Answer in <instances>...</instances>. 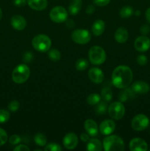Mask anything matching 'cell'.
<instances>
[{
	"mask_svg": "<svg viewBox=\"0 0 150 151\" xmlns=\"http://www.w3.org/2000/svg\"><path fill=\"white\" fill-rule=\"evenodd\" d=\"M133 79V73L127 66L121 65L115 68L112 73V83L118 88H125L129 86Z\"/></svg>",
	"mask_w": 150,
	"mask_h": 151,
	"instance_id": "cell-1",
	"label": "cell"
},
{
	"mask_svg": "<svg viewBox=\"0 0 150 151\" xmlns=\"http://www.w3.org/2000/svg\"><path fill=\"white\" fill-rule=\"evenodd\" d=\"M103 149L106 151H123L125 145L123 139L117 135H108L103 140Z\"/></svg>",
	"mask_w": 150,
	"mask_h": 151,
	"instance_id": "cell-2",
	"label": "cell"
},
{
	"mask_svg": "<svg viewBox=\"0 0 150 151\" xmlns=\"http://www.w3.org/2000/svg\"><path fill=\"white\" fill-rule=\"evenodd\" d=\"M30 75V69L25 63L19 65L13 69L12 72V80L18 84H21L26 82Z\"/></svg>",
	"mask_w": 150,
	"mask_h": 151,
	"instance_id": "cell-3",
	"label": "cell"
},
{
	"mask_svg": "<svg viewBox=\"0 0 150 151\" xmlns=\"http://www.w3.org/2000/svg\"><path fill=\"white\" fill-rule=\"evenodd\" d=\"M32 45L36 51L40 52H46L51 48V41L47 35L40 34L32 38Z\"/></svg>",
	"mask_w": 150,
	"mask_h": 151,
	"instance_id": "cell-4",
	"label": "cell"
},
{
	"mask_svg": "<svg viewBox=\"0 0 150 151\" xmlns=\"http://www.w3.org/2000/svg\"><path fill=\"white\" fill-rule=\"evenodd\" d=\"M88 58L92 64L101 65L105 62L106 52L102 47L94 46L88 52Z\"/></svg>",
	"mask_w": 150,
	"mask_h": 151,
	"instance_id": "cell-5",
	"label": "cell"
},
{
	"mask_svg": "<svg viewBox=\"0 0 150 151\" xmlns=\"http://www.w3.org/2000/svg\"><path fill=\"white\" fill-rule=\"evenodd\" d=\"M49 18L54 23H63L68 19V11L62 6H56L49 12Z\"/></svg>",
	"mask_w": 150,
	"mask_h": 151,
	"instance_id": "cell-6",
	"label": "cell"
},
{
	"mask_svg": "<svg viewBox=\"0 0 150 151\" xmlns=\"http://www.w3.org/2000/svg\"><path fill=\"white\" fill-rule=\"evenodd\" d=\"M107 111L109 116L116 120L122 119L125 114V107L121 102H113L110 105Z\"/></svg>",
	"mask_w": 150,
	"mask_h": 151,
	"instance_id": "cell-7",
	"label": "cell"
},
{
	"mask_svg": "<svg viewBox=\"0 0 150 151\" xmlns=\"http://www.w3.org/2000/svg\"><path fill=\"white\" fill-rule=\"evenodd\" d=\"M91 35L87 29H75L71 33V39L74 42L78 44H86L91 41Z\"/></svg>",
	"mask_w": 150,
	"mask_h": 151,
	"instance_id": "cell-8",
	"label": "cell"
},
{
	"mask_svg": "<svg viewBox=\"0 0 150 151\" xmlns=\"http://www.w3.org/2000/svg\"><path fill=\"white\" fill-rule=\"evenodd\" d=\"M149 125V119L143 114H137L133 117L131 122L132 129L136 131H142L145 130Z\"/></svg>",
	"mask_w": 150,
	"mask_h": 151,
	"instance_id": "cell-9",
	"label": "cell"
},
{
	"mask_svg": "<svg viewBox=\"0 0 150 151\" xmlns=\"http://www.w3.org/2000/svg\"><path fill=\"white\" fill-rule=\"evenodd\" d=\"M134 47L140 52H146L150 48V39L146 35L138 37L134 42Z\"/></svg>",
	"mask_w": 150,
	"mask_h": 151,
	"instance_id": "cell-10",
	"label": "cell"
},
{
	"mask_svg": "<svg viewBox=\"0 0 150 151\" xmlns=\"http://www.w3.org/2000/svg\"><path fill=\"white\" fill-rule=\"evenodd\" d=\"M63 146L68 150H73L78 145V137L74 133H68L63 139Z\"/></svg>",
	"mask_w": 150,
	"mask_h": 151,
	"instance_id": "cell-11",
	"label": "cell"
},
{
	"mask_svg": "<svg viewBox=\"0 0 150 151\" xmlns=\"http://www.w3.org/2000/svg\"><path fill=\"white\" fill-rule=\"evenodd\" d=\"M116 130V123L112 119H105L102 121L99 125V131L105 136L110 135Z\"/></svg>",
	"mask_w": 150,
	"mask_h": 151,
	"instance_id": "cell-12",
	"label": "cell"
},
{
	"mask_svg": "<svg viewBox=\"0 0 150 151\" xmlns=\"http://www.w3.org/2000/svg\"><path fill=\"white\" fill-rule=\"evenodd\" d=\"M129 150L131 151H146L148 150V145L143 139H132L129 142Z\"/></svg>",
	"mask_w": 150,
	"mask_h": 151,
	"instance_id": "cell-13",
	"label": "cell"
},
{
	"mask_svg": "<svg viewBox=\"0 0 150 151\" xmlns=\"http://www.w3.org/2000/svg\"><path fill=\"white\" fill-rule=\"evenodd\" d=\"M88 77L94 83H101L104 81V73L100 69L96 67L91 68L88 71Z\"/></svg>",
	"mask_w": 150,
	"mask_h": 151,
	"instance_id": "cell-14",
	"label": "cell"
},
{
	"mask_svg": "<svg viewBox=\"0 0 150 151\" xmlns=\"http://www.w3.org/2000/svg\"><path fill=\"white\" fill-rule=\"evenodd\" d=\"M10 24L12 27L16 30H23L26 26V21L21 15H15L11 18Z\"/></svg>",
	"mask_w": 150,
	"mask_h": 151,
	"instance_id": "cell-15",
	"label": "cell"
},
{
	"mask_svg": "<svg viewBox=\"0 0 150 151\" xmlns=\"http://www.w3.org/2000/svg\"><path fill=\"white\" fill-rule=\"evenodd\" d=\"M132 89L135 94H145L149 92L150 87L147 83L142 81H138L132 83Z\"/></svg>",
	"mask_w": 150,
	"mask_h": 151,
	"instance_id": "cell-16",
	"label": "cell"
},
{
	"mask_svg": "<svg viewBox=\"0 0 150 151\" xmlns=\"http://www.w3.org/2000/svg\"><path fill=\"white\" fill-rule=\"evenodd\" d=\"M85 130L91 137H96L98 134L99 127L96 122L91 119H88L85 120L84 124Z\"/></svg>",
	"mask_w": 150,
	"mask_h": 151,
	"instance_id": "cell-17",
	"label": "cell"
},
{
	"mask_svg": "<svg viewBox=\"0 0 150 151\" xmlns=\"http://www.w3.org/2000/svg\"><path fill=\"white\" fill-rule=\"evenodd\" d=\"M114 38L115 40L118 43H120V44L125 43L128 40V38H129L128 31L124 27H121L118 28L116 32H115Z\"/></svg>",
	"mask_w": 150,
	"mask_h": 151,
	"instance_id": "cell-18",
	"label": "cell"
},
{
	"mask_svg": "<svg viewBox=\"0 0 150 151\" xmlns=\"http://www.w3.org/2000/svg\"><path fill=\"white\" fill-rule=\"evenodd\" d=\"M27 4L30 8L37 11H41L46 8L47 0H27Z\"/></svg>",
	"mask_w": 150,
	"mask_h": 151,
	"instance_id": "cell-19",
	"label": "cell"
},
{
	"mask_svg": "<svg viewBox=\"0 0 150 151\" xmlns=\"http://www.w3.org/2000/svg\"><path fill=\"white\" fill-rule=\"evenodd\" d=\"M104 29H105V24H104V21L101 19H98V20L95 21L91 27L93 34L96 36L101 35L104 32Z\"/></svg>",
	"mask_w": 150,
	"mask_h": 151,
	"instance_id": "cell-20",
	"label": "cell"
},
{
	"mask_svg": "<svg viewBox=\"0 0 150 151\" xmlns=\"http://www.w3.org/2000/svg\"><path fill=\"white\" fill-rule=\"evenodd\" d=\"M88 151H101L103 150V145L100 140L97 139H90L86 147Z\"/></svg>",
	"mask_w": 150,
	"mask_h": 151,
	"instance_id": "cell-21",
	"label": "cell"
},
{
	"mask_svg": "<svg viewBox=\"0 0 150 151\" xmlns=\"http://www.w3.org/2000/svg\"><path fill=\"white\" fill-rule=\"evenodd\" d=\"M82 0H71L69 4V12L72 16H75L82 8Z\"/></svg>",
	"mask_w": 150,
	"mask_h": 151,
	"instance_id": "cell-22",
	"label": "cell"
},
{
	"mask_svg": "<svg viewBox=\"0 0 150 151\" xmlns=\"http://www.w3.org/2000/svg\"><path fill=\"white\" fill-rule=\"evenodd\" d=\"M135 93L134 92L133 90L132 89V88H125L124 90L123 91H121L119 93V100L121 102H126L128 100H130V99H133L135 97Z\"/></svg>",
	"mask_w": 150,
	"mask_h": 151,
	"instance_id": "cell-23",
	"label": "cell"
},
{
	"mask_svg": "<svg viewBox=\"0 0 150 151\" xmlns=\"http://www.w3.org/2000/svg\"><path fill=\"white\" fill-rule=\"evenodd\" d=\"M101 96L96 93H93L89 94L86 99V101L90 106H96L97 103L101 101Z\"/></svg>",
	"mask_w": 150,
	"mask_h": 151,
	"instance_id": "cell-24",
	"label": "cell"
},
{
	"mask_svg": "<svg viewBox=\"0 0 150 151\" xmlns=\"http://www.w3.org/2000/svg\"><path fill=\"white\" fill-rule=\"evenodd\" d=\"M133 8L130 6H125V7H122L120 10L119 14L120 16L123 19H128V18L131 17L133 14Z\"/></svg>",
	"mask_w": 150,
	"mask_h": 151,
	"instance_id": "cell-25",
	"label": "cell"
},
{
	"mask_svg": "<svg viewBox=\"0 0 150 151\" xmlns=\"http://www.w3.org/2000/svg\"><path fill=\"white\" fill-rule=\"evenodd\" d=\"M107 111V106L104 101H100L96 105L95 113L96 115H102Z\"/></svg>",
	"mask_w": 150,
	"mask_h": 151,
	"instance_id": "cell-26",
	"label": "cell"
},
{
	"mask_svg": "<svg viewBox=\"0 0 150 151\" xmlns=\"http://www.w3.org/2000/svg\"><path fill=\"white\" fill-rule=\"evenodd\" d=\"M34 140H35V144L38 145V146H41V147H44L46 144V137L44 134H41V133H38V134H35Z\"/></svg>",
	"mask_w": 150,
	"mask_h": 151,
	"instance_id": "cell-27",
	"label": "cell"
},
{
	"mask_svg": "<svg viewBox=\"0 0 150 151\" xmlns=\"http://www.w3.org/2000/svg\"><path fill=\"white\" fill-rule=\"evenodd\" d=\"M48 57L52 61L56 62L58 61L61 58V54H60V51L56 49H51V50H49L48 52Z\"/></svg>",
	"mask_w": 150,
	"mask_h": 151,
	"instance_id": "cell-28",
	"label": "cell"
},
{
	"mask_svg": "<svg viewBox=\"0 0 150 151\" xmlns=\"http://www.w3.org/2000/svg\"><path fill=\"white\" fill-rule=\"evenodd\" d=\"M75 67L78 71H84L88 67V62L85 58H79L75 63Z\"/></svg>",
	"mask_w": 150,
	"mask_h": 151,
	"instance_id": "cell-29",
	"label": "cell"
},
{
	"mask_svg": "<svg viewBox=\"0 0 150 151\" xmlns=\"http://www.w3.org/2000/svg\"><path fill=\"white\" fill-rule=\"evenodd\" d=\"M101 97L105 102H109L113 99V92L110 88H104L101 91Z\"/></svg>",
	"mask_w": 150,
	"mask_h": 151,
	"instance_id": "cell-30",
	"label": "cell"
},
{
	"mask_svg": "<svg viewBox=\"0 0 150 151\" xmlns=\"http://www.w3.org/2000/svg\"><path fill=\"white\" fill-rule=\"evenodd\" d=\"M10 117V112L4 109H0V124L7 122Z\"/></svg>",
	"mask_w": 150,
	"mask_h": 151,
	"instance_id": "cell-31",
	"label": "cell"
},
{
	"mask_svg": "<svg viewBox=\"0 0 150 151\" xmlns=\"http://www.w3.org/2000/svg\"><path fill=\"white\" fill-rule=\"evenodd\" d=\"M46 151H61L62 147L60 145L56 144V143H49L44 148Z\"/></svg>",
	"mask_w": 150,
	"mask_h": 151,
	"instance_id": "cell-32",
	"label": "cell"
},
{
	"mask_svg": "<svg viewBox=\"0 0 150 151\" xmlns=\"http://www.w3.org/2000/svg\"><path fill=\"white\" fill-rule=\"evenodd\" d=\"M20 108V103L17 100H13L8 104V110L11 112H16Z\"/></svg>",
	"mask_w": 150,
	"mask_h": 151,
	"instance_id": "cell-33",
	"label": "cell"
},
{
	"mask_svg": "<svg viewBox=\"0 0 150 151\" xmlns=\"http://www.w3.org/2000/svg\"><path fill=\"white\" fill-rule=\"evenodd\" d=\"M7 139H8V137H7V132L4 129L0 128V147L4 145L7 142Z\"/></svg>",
	"mask_w": 150,
	"mask_h": 151,
	"instance_id": "cell-34",
	"label": "cell"
},
{
	"mask_svg": "<svg viewBox=\"0 0 150 151\" xmlns=\"http://www.w3.org/2000/svg\"><path fill=\"white\" fill-rule=\"evenodd\" d=\"M21 141V139L17 134H13L9 138V142L13 145H16L19 144Z\"/></svg>",
	"mask_w": 150,
	"mask_h": 151,
	"instance_id": "cell-35",
	"label": "cell"
},
{
	"mask_svg": "<svg viewBox=\"0 0 150 151\" xmlns=\"http://www.w3.org/2000/svg\"><path fill=\"white\" fill-rule=\"evenodd\" d=\"M147 61H148V59H147L146 56L144 55H138V58H137V62L141 66H144V65L146 64Z\"/></svg>",
	"mask_w": 150,
	"mask_h": 151,
	"instance_id": "cell-36",
	"label": "cell"
},
{
	"mask_svg": "<svg viewBox=\"0 0 150 151\" xmlns=\"http://www.w3.org/2000/svg\"><path fill=\"white\" fill-rule=\"evenodd\" d=\"M110 0H93L94 4L99 7H104L110 3Z\"/></svg>",
	"mask_w": 150,
	"mask_h": 151,
	"instance_id": "cell-37",
	"label": "cell"
},
{
	"mask_svg": "<svg viewBox=\"0 0 150 151\" xmlns=\"http://www.w3.org/2000/svg\"><path fill=\"white\" fill-rule=\"evenodd\" d=\"M33 58V55H32V52H26L23 55V61L24 63H29L31 60Z\"/></svg>",
	"mask_w": 150,
	"mask_h": 151,
	"instance_id": "cell-38",
	"label": "cell"
},
{
	"mask_svg": "<svg viewBox=\"0 0 150 151\" xmlns=\"http://www.w3.org/2000/svg\"><path fill=\"white\" fill-rule=\"evenodd\" d=\"M140 32L143 35H146L150 32V27L147 24H144L140 28Z\"/></svg>",
	"mask_w": 150,
	"mask_h": 151,
	"instance_id": "cell-39",
	"label": "cell"
},
{
	"mask_svg": "<svg viewBox=\"0 0 150 151\" xmlns=\"http://www.w3.org/2000/svg\"><path fill=\"white\" fill-rule=\"evenodd\" d=\"M30 149L25 145H19L14 148V151H29Z\"/></svg>",
	"mask_w": 150,
	"mask_h": 151,
	"instance_id": "cell-40",
	"label": "cell"
},
{
	"mask_svg": "<svg viewBox=\"0 0 150 151\" xmlns=\"http://www.w3.org/2000/svg\"><path fill=\"white\" fill-rule=\"evenodd\" d=\"M27 2V0H13V4L17 7H24Z\"/></svg>",
	"mask_w": 150,
	"mask_h": 151,
	"instance_id": "cell-41",
	"label": "cell"
},
{
	"mask_svg": "<svg viewBox=\"0 0 150 151\" xmlns=\"http://www.w3.org/2000/svg\"><path fill=\"white\" fill-rule=\"evenodd\" d=\"M80 139L84 142H88L90 139L89 134H86V133H82L80 135Z\"/></svg>",
	"mask_w": 150,
	"mask_h": 151,
	"instance_id": "cell-42",
	"label": "cell"
},
{
	"mask_svg": "<svg viewBox=\"0 0 150 151\" xmlns=\"http://www.w3.org/2000/svg\"><path fill=\"white\" fill-rule=\"evenodd\" d=\"M95 10V6L93 5V4H89L86 8V13L88 14H92L93 13H94Z\"/></svg>",
	"mask_w": 150,
	"mask_h": 151,
	"instance_id": "cell-43",
	"label": "cell"
},
{
	"mask_svg": "<svg viewBox=\"0 0 150 151\" xmlns=\"http://www.w3.org/2000/svg\"><path fill=\"white\" fill-rule=\"evenodd\" d=\"M66 26L68 27V28H73V27L74 26V21L72 19H68L66 21Z\"/></svg>",
	"mask_w": 150,
	"mask_h": 151,
	"instance_id": "cell-44",
	"label": "cell"
},
{
	"mask_svg": "<svg viewBox=\"0 0 150 151\" xmlns=\"http://www.w3.org/2000/svg\"><path fill=\"white\" fill-rule=\"evenodd\" d=\"M145 16L147 22H149V23H150V7H149V8L146 10V11Z\"/></svg>",
	"mask_w": 150,
	"mask_h": 151,
	"instance_id": "cell-45",
	"label": "cell"
},
{
	"mask_svg": "<svg viewBox=\"0 0 150 151\" xmlns=\"http://www.w3.org/2000/svg\"><path fill=\"white\" fill-rule=\"evenodd\" d=\"M1 18H2V10H1V8H0V21H1Z\"/></svg>",
	"mask_w": 150,
	"mask_h": 151,
	"instance_id": "cell-46",
	"label": "cell"
},
{
	"mask_svg": "<svg viewBox=\"0 0 150 151\" xmlns=\"http://www.w3.org/2000/svg\"><path fill=\"white\" fill-rule=\"evenodd\" d=\"M140 14H141V12H140L139 10H137V11L135 12V15H136V16H140Z\"/></svg>",
	"mask_w": 150,
	"mask_h": 151,
	"instance_id": "cell-47",
	"label": "cell"
},
{
	"mask_svg": "<svg viewBox=\"0 0 150 151\" xmlns=\"http://www.w3.org/2000/svg\"></svg>",
	"mask_w": 150,
	"mask_h": 151,
	"instance_id": "cell-48",
	"label": "cell"
}]
</instances>
